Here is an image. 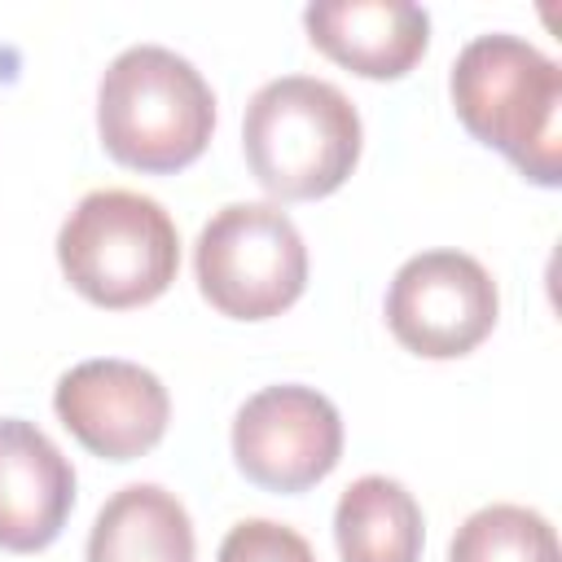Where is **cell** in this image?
I'll return each mask as SVG.
<instances>
[{
  "label": "cell",
  "instance_id": "cell-1",
  "mask_svg": "<svg viewBox=\"0 0 562 562\" xmlns=\"http://www.w3.org/2000/svg\"><path fill=\"white\" fill-rule=\"evenodd\" d=\"M452 105L465 132L501 149L531 184L562 180V70L518 35H479L452 61Z\"/></svg>",
  "mask_w": 562,
  "mask_h": 562
},
{
  "label": "cell",
  "instance_id": "cell-2",
  "mask_svg": "<svg viewBox=\"0 0 562 562\" xmlns=\"http://www.w3.org/2000/svg\"><path fill=\"white\" fill-rule=\"evenodd\" d=\"M97 132L105 154L132 171H180L215 132V92L180 53L136 44L101 75Z\"/></svg>",
  "mask_w": 562,
  "mask_h": 562
},
{
  "label": "cell",
  "instance_id": "cell-3",
  "mask_svg": "<svg viewBox=\"0 0 562 562\" xmlns=\"http://www.w3.org/2000/svg\"><path fill=\"white\" fill-rule=\"evenodd\" d=\"M250 176L281 202L334 193L360 158V114L325 79L281 75L263 83L241 119Z\"/></svg>",
  "mask_w": 562,
  "mask_h": 562
},
{
  "label": "cell",
  "instance_id": "cell-4",
  "mask_svg": "<svg viewBox=\"0 0 562 562\" xmlns=\"http://www.w3.org/2000/svg\"><path fill=\"white\" fill-rule=\"evenodd\" d=\"M57 263L88 303L127 312L154 303L176 281L180 237L162 202L132 189H97L66 215Z\"/></svg>",
  "mask_w": 562,
  "mask_h": 562
},
{
  "label": "cell",
  "instance_id": "cell-5",
  "mask_svg": "<svg viewBox=\"0 0 562 562\" xmlns=\"http://www.w3.org/2000/svg\"><path fill=\"white\" fill-rule=\"evenodd\" d=\"M202 299L233 321L281 316L307 285V246L272 202H233L206 220L193 246Z\"/></svg>",
  "mask_w": 562,
  "mask_h": 562
},
{
  "label": "cell",
  "instance_id": "cell-6",
  "mask_svg": "<svg viewBox=\"0 0 562 562\" xmlns=\"http://www.w3.org/2000/svg\"><path fill=\"white\" fill-rule=\"evenodd\" d=\"M496 281L461 250L413 255L386 290V325L400 347L426 360H452L474 351L496 325Z\"/></svg>",
  "mask_w": 562,
  "mask_h": 562
},
{
  "label": "cell",
  "instance_id": "cell-7",
  "mask_svg": "<svg viewBox=\"0 0 562 562\" xmlns=\"http://www.w3.org/2000/svg\"><path fill=\"white\" fill-rule=\"evenodd\" d=\"M342 457V417L312 386H263L233 417V461L268 492H307Z\"/></svg>",
  "mask_w": 562,
  "mask_h": 562
},
{
  "label": "cell",
  "instance_id": "cell-8",
  "mask_svg": "<svg viewBox=\"0 0 562 562\" xmlns=\"http://www.w3.org/2000/svg\"><path fill=\"white\" fill-rule=\"evenodd\" d=\"M53 408L61 426L105 461L145 457L167 435L171 417V400L158 373L114 356L83 360L70 373H61Z\"/></svg>",
  "mask_w": 562,
  "mask_h": 562
},
{
  "label": "cell",
  "instance_id": "cell-9",
  "mask_svg": "<svg viewBox=\"0 0 562 562\" xmlns=\"http://www.w3.org/2000/svg\"><path fill=\"white\" fill-rule=\"evenodd\" d=\"M75 505V470L61 448L22 417H0V549H48Z\"/></svg>",
  "mask_w": 562,
  "mask_h": 562
},
{
  "label": "cell",
  "instance_id": "cell-10",
  "mask_svg": "<svg viewBox=\"0 0 562 562\" xmlns=\"http://www.w3.org/2000/svg\"><path fill=\"white\" fill-rule=\"evenodd\" d=\"M303 26L329 61L364 79L408 75L430 44V18L408 0H321L303 9Z\"/></svg>",
  "mask_w": 562,
  "mask_h": 562
},
{
  "label": "cell",
  "instance_id": "cell-11",
  "mask_svg": "<svg viewBox=\"0 0 562 562\" xmlns=\"http://www.w3.org/2000/svg\"><path fill=\"white\" fill-rule=\"evenodd\" d=\"M88 562H193L189 509L158 483H127L101 505Z\"/></svg>",
  "mask_w": 562,
  "mask_h": 562
},
{
  "label": "cell",
  "instance_id": "cell-12",
  "mask_svg": "<svg viewBox=\"0 0 562 562\" xmlns=\"http://www.w3.org/2000/svg\"><path fill=\"white\" fill-rule=\"evenodd\" d=\"M422 536V505L386 474H364L338 496L334 540L342 562H417Z\"/></svg>",
  "mask_w": 562,
  "mask_h": 562
},
{
  "label": "cell",
  "instance_id": "cell-13",
  "mask_svg": "<svg viewBox=\"0 0 562 562\" xmlns=\"http://www.w3.org/2000/svg\"><path fill=\"white\" fill-rule=\"evenodd\" d=\"M448 562H558V536L527 505H483L457 527Z\"/></svg>",
  "mask_w": 562,
  "mask_h": 562
},
{
  "label": "cell",
  "instance_id": "cell-14",
  "mask_svg": "<svg viewBox=\"0 0 562 562\" xmlns=\"http://www.w3.org/2000/svg\"><path fill=\"white\" fill-rule=\"evenodd\" d=\"M215 562H316V553L294 527L272 518H246L224 536Z\"/></svg>",
  "mask_w": 562,
  "mask_h": 562
}]
</instances>
